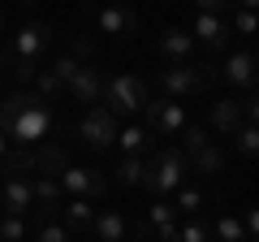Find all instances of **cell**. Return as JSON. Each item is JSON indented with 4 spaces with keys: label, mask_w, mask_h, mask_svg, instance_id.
<instances>
[{
    "label": "cell",
    "mask_w": 259,
    "mask_h": 242,
    "mask_svg": "<svg viewBox=\"0 0 259 242\" xmlns=\"http://www.w3.org/2000/svg\"><path fill=\"white\" fill-rule=\"evenodd\" d=\"M0 216H5V204H0Z\"/></svg>",
    "instance_id": "42"
},
{
    "label": "cell",
    "mask_w": 259,
    "mask_h": 242,
    "mask_svg": "<svg viewBox=\"0 0 259 242\" xmlns=\"http://www.w3.org/2000/svg\"><path fill=\"white\" fill-rule=\"evenodd\" d=\"M117 143H121V151H125V156H139V151L151 143V134L143 130V126H125V130H117Z\"/></svg>",
    "instance_id": "22"
},
{
    "label": "cell",
    "mask_w": 259,
    "mask_h": 242,
    "mask_svg": "<svg viewBox=\"0 0 259 242\" xmlns=\"http://www.w3.org/2000/svg\"><path fill=\"white\" fill-rule=\"evenodd\" d=\"M143 117H147V126H143L147 134H182L186 130V108L173 100H147Z\"/></svg>",
    "instance_id": "7"
},
{
    "label": "cell",
    "mask_w": 259,
    "mask_h": 242,
    "mask_svg": "<svg viewBox=\"0 0 259 242\" xmlns=\"http://www.w3.org/2000/svg\"><path fill=\"white\" fill-rule=\"evenodd\" d=\"M186 173H190V160L182 156V147H164L147 160L143 169V186L151 195H173L177 186H186Z\"/></svg>",
    "instance_id": "1"
},
{
    "label": "cell",
    "mask_w": 259,
    "mask_h": 242,
    "mask_svg": "<svg viewBox=\"0 0 259 242\" xmlns=\"http://www.w3.org/2000/svg\"><path fill=\"white\" fill-rule=\"evenodd\" d=\"M30 190H35V204H61V186H56L52 177H39V182H30Z\"/></svg>",
    "instance_id": "31"
},
{
    "label": "cell",
    "mask_w": 259,
    "mask_h": 242,
    "mask_svg": "<svg viewBox=\"0 0 259 242\" xmlns=\"http://www.w3.org/2000/svg\"><path fill=\"white\" fill-rule=\"evenodd\" d=\"M61 216H65V229H69V233H91L95 204H87V199H69V204L61 208Z\"/></svg>",
    "instance_id": "18"
},
{
    "label": "cell",
    "mask_w": 259,
    "mask_h": 242,
    "mask_svg": "<svg viewBox=\"0 0 259 242\" xmlns=\"http://www.w3.org/2000/svg\"><path fill=\"white\" fill-rule=\"evenodd\" d=\"M78 65H95V35H74V52H69Z\"/></svg>",
    "instance_id": "30"
},
{
    "label": "cell",
    "mask_w": 259,
    "mask_h": 242,
    "mask_svg": "<svg viewBox=\"0 0 259 242\" xmlns=\"http://www.w3.org/2000/svg\"><path fill=\"white\" fill-rule=\"evenodd\" d=\"M61 91H65V87H61V78H56L52 69H39V74H35V95H39L44 104H52Z\"/></svg>",
    "instance_id": "25"
},
{
    "label": "cell",
    "mask_w": 259,
    "mask_h": 242,
    "mask_svg": "<svg viewBox=\"0 0 259 242\" xmlns=\"http://www.w3.org/2000/svg\"><path fill=\"white\" fill-rule=\"evenodd\" d=\"M221 78H225L229 87L255 91V52H250V48H242V52H229V61H225Z\"/></svg>",
    "instance_id": "13"
},
{
    "label": "cell",
    "mask_w": 259,
    "mask_h": 242,
    "mask_svg": "<svg viewBox=\"0 0 259 242\" xmlns=\"http://www.w3.org/2000/svg\"><path fill=\"white\" fill-rule=\"evenodd\" d=\"M0 100H5V87H0Z\"/></svg>",
    "instance_id": "41"
},
{
    "label": "cell",
    "mask_w": 259,
    "mask_h": 242,
    "mask_svg": "<svg viewBox=\"0 0 259 242\" xmlns=\"http://www.w3.org/2000/svg\"><path fill=\"white\" fill-rule=\"evenodd\" d=\"M52 126H56V112L35 95V100H30L18 117L5 126V139H13L18 147H30V143H44L48 134H52Z\"/></svg>",
    "instance_id": "3"
},
{
    "label": "cell",
    "mask_w": 259,
    "mask_h": 242,
    "mask_svg": "<svg viewBox=\"0 0 259 242\" xmlns=\"http://www.w3.org/2000/svg\"><path fill=\"white\" fill-rule=\"evenodd\" d=\"M233 139H238V151H242V156L255 160V151H259V130H255V126H242Z\"/></svg>",
    "instance_id": "32"
},
{
    "label": "cell",
    "mask_w": 259,
    "mask_h": 242,
    "mask_svg": "<svg viewBox=\"0 0 259 242\" xmlns=\"http://www.w3.org/2000/svg\"><path fill=\"white\" fill-rule=\"evenodd\" d=\"M207 143H212V134H207L203 126H186V130H182V156L190 160L194 151H203Z\"/></svg>",
    "instance_id": "24"
},
{
    "label": "cell",
    "mask_w": 259,
    "mask_h": 242,
    "mask_svg": "<svg viewBox=\"0 0 259 242\" xmlns=\"http://www.w3.org/2000/svg\"><path fill=\"white\" fill-rule=\"evenodd\" d=\"M65 169H69V147H65L61 139H44L39 143V151H35V173H44V177H61Z\"/></svg>",
    "instance_id": "12"
},
{
    "label": "cell",
    "mask_w": 259,
    "mask_h": 242,
    "mask_svg": "<svg viewBox=\"0 0 259 242\" xmlns=\"http://www.w3.org/2000/svg\"><path fill=\"white\" fill-rule=\"evenodd\" d=\"M30 225L18 221V216H0V242H26Z\"/></svg>",
    "instance_id": "26"
},
{
    "label": "cell",
    "mask_w": 259,
    "mask_h": 242,
    "mask_svg": "<svg viewBox=\"0 0 259 242\" xmlns=\"http://www.w3.org/2000/svg\"><path fill=\"white\" fill-rule=\"evenodd\" d=\"M35 173V147H9L0 156V177H26Z\"/></svg>",
    "instance_id": "19"
},
{
    "label": "cell",
    "mask_w": 259,
    "mask_h": 242,
    "mask_svg": "<svg viewBox=\"0 0 259 242\" xmlns=\"http://www.w3.org/2000/svg\"><path fill=\"white\" fill-rule=\"evenodd\" d=\"M125 242H156V229L147 221H130L125 225Z\"/></svg>",
    "instance_id": "36"
},
{
    "label": "cell",
    "mask_w": 259,
    "mask_h": 242,
    "mask_svg": "<svg viewBox=\"0 0 259 242\" xmlns=\"http://www.w3.org/2000/svg\"><path fill=\"white\" fill-rule=\"evenodd\" d=\"M65 91L74 95L78 104H91V108H95V100H104V74L95 65H78L74 78L65 83Z\"/></svg>",
    "instance_id": "9"
},
{
    "label": "cell",
    "mask_w": 259,
    "mask_h": 242,
    "mask_svg": "<svg viewBox=\"0 0 259 242\" xmlns=\"http://www.w3.org/2000/svg\"><path fill=\"white\" fill-rule=\"evenodd\" d=\"M229 30H238V35H255V5L233 9V13H229Z\"/></svg>",
    "instance_id": "27"
},
{
    "label": "cell",
    "mask_w": 259,
    "mask_h": 242,
    "mask_svg": "<svg viewBox=\"0 0 259 242\" xmlns=\"http://www.w3.org/2000/svg\"><path fill=\"white\" fill-rule=\"evenodd\" d=\"M52 44V26L48 22H22V30L13 35L9 52L18 56V61H39V52Z\"/></svg>",
    "instance_id": "8"
},
{
    "label": "cell",
    "mask_w": 259,
    "mask_h": 242,
    "mask_svg": "<svg viewBox=\"0 0 259 242\" xmlns=\"http://www.w3.org/2000/svg\"><path fill=\"white\" fill-rule=\"evenodd\" d=\"M0 204H5V216L26 221V212L35 208V190H30V182H26V177H5V195H0Z\"/></svg>",
    "instance_id": "11"
},
{
    "label": "cell",
    "mask_w": 259,
    "mask_h": 242,
    "mask_svg": "<svg viewBox=\"0 0 259 242\" xmlns=\"http://www.w3.org/2000/svg\"><path fill=\"white\" fill-rule=\"evenodd\" d=\"M229 18H216V13H194V26H190V39H203L207 48H225L229 44Z\"/></svg>",
    "instance_id": "14"
},
{
    "label": "cell",
    "mask_w": 259,
    "mask_h": 242,
    "mask_svg": "<svg viewBox=\"0 0 259 242\" xmlns=\"http://www.w3.org/2000/svg\"><path fill=\"white\" fill-rule=\"evenodd\" d=\"M56 186L61 190H69L74 199H104L108 195V173H100V169H78V165H69L61 177H56Z\"/></svg>",
    "instance_id": "6"
},
{
    "label": "cell",
    "mask_w": 259,
    "mask_h": 242,
    "mask_svg": "<svg viewBox=\"0 0 259 242\" xmlns=\"http://www.w3.org/2000/svg\"><path fill=\"white\" fill-rule=\"evenodd\" d=\"M95 26H100V35L134 39V30H139V18H134L125 5H108V9H95Z\"/></svg>",
    "instance_id": "10"
},
{
    "label": "cell",
    "mask_w": 259,
    "mask_h": 242,
    "mask_svg": "<svg viewBox=\"0 0 259 242\" xmlns=\"http://www.w3.org/2000/svg\"><path fill=\"white\" fill-rule=\"evenodd\" d=\"M216 83H221V69H216L212 61H199V65L186 61V65L160 69V87L173 95V104L186 100V95H194V91H207V87H216Z\"/></svg>",
    "instance_id": "2"
},
{
    "label": "cell",
    "mask_w": 259,
    "mask_h": 242,
    "mask_svg": "<svg viewBox=\"0 0 259 242\" xmlns=\"http://www.w3.org/2000/svg\"><path fill=\"white\" fill-rule=\"evenodd\" d=\"M74 69H78V61H74V56H69V52H65V56H56V65H52V74L61 78V87H65V83H69V78H74Z\"/></svg>",
    "instance_id": "38"
},
{
    "label": "cell",
    "mask_w": 259,
    "mask_h": 242,
    "mask_svg": "<svg viewBox=\"0 0 259 242\" xmlns=\"http://www.w3.org/2000/svg\"><path fill=\"white\" fill-rule=\"evenodd\" d=\"M0 30H5V13H0Z\"/></svg>",
    "instance_id": "40"
},
{
    "label": "cell",
    "mask_w": 259,
    "mask_h": 242,
    "mask_svg": "<svg viewBox=\"0 0 259 242\" xmlns=\"http://www.w3.org/2000/svg\"><path fill=\"white\" fill-rule=\"evenodd\" d=\"M35 242H74V233H69L61 221H56V225H44V229H35Z\"/></svg>",
    "instance_id": "33"
},
{
    "label": "cell",
    "mask_w": 259,
    "mask_h": 242,
    "mask_svg": "<svg viewBox=\"0 0 259 242\" xmlns=\"http://www.w3.org/2000/svg\"><path fill=\"white\" fill-rule=\"evenodd\" d=\"M5 151H9V139H5V134H0V156H5Z\"/></svg>",
    "instance_id": "39"
},
{
    "label": "cell",
    "mask_w": 259,
    "mask_h": 242,
    "mask_svg": "<svg viewBox=\"0 0 259 242\" xmlns=\"http://www.w3.org/2000/svg\"><path fill=\"white\" fill-rule=\"evenodd\" d=\"M147 225H151V229H168V225H173V204L156 199V204L147 208Z\"/></svg>",
    "instance_id": "29"
},
{
    "label": "cell",
    "mask_w": 259,
    "mask_h": 242,
    "mask_svg": "<svg viewBox=\"0 0 259 242\" xmlns=\"http://www.w3.org/2000/svg\"><path fill=\"white\" fill-rule=\"evenodd\" d=\"M190 52H194V39H190V30H186V26H168L164 35H160V56H164V61L186 65Z\"/></svg>",
    "instance_id": "16"
},
{
    "label": "cell",
    "mask_w": 259,
    "mask_h": 242,
    "mask_svg": "<svg viewBox=\"0 0 259 242\" xmlns=\"http://www.w3.org/2000/svg\"><path fill=\"white\" fill-rule=\"evenodd\" d=\"M117 117H112L108 108H100V104H95V108H87V117L78 121V139L87 143V147H95V151H108L112 143H117Z\"/></svg>",
    "instance_id": "5"
},
{
    "label": "cell",
    "mask_w": 259,
    "mask_h": 242,
    "mask_svg": "<svg viewBox=\"0 0 259 242\" xmlns=\"http://www.w3.org/2000/svg\"><path fill=\"white\" fill-rule=\"evenodd\" d=\"M13 78H18L22 87H30L35 83V74H39V61H18V56H13V69H9Z\"/></svg>",
    "instance_id": "35"
},
{
    "label": "cell",
    "mask_w": 259,
    "mask_h": 242,
    "mask_svg": "<svg viewBox=\"0 0 259 242\" xmlns=\"http://www.w3.org/2000/svg\"><path fill=\"white\" fill-rule=\"evenodd\" d=\"M56 216H61V204H35V221H26V225L44 229V225H56Z\"/></svg>",
    "instance_id": "34"
},
{
    "label": "cell",
    "mask_w": 259,
    "mask_h": 242,
    "mask_svg": "<svg viewBox=\"0 0 259 242\" xmlns=\"http://www.w3.org/2000/svg\"><path fill=\"white\" fill-rule=\"evenodd\" d=\"M177 242H207L203 221H190V225H182V229H177Z\"/></svg>",
    "instance_id": "37"
},
{
    "label": "cell",
    "mask_w": 259,
    "mask_h": 242,
    "mask_svg": "<svg viewBox=\"0 0 259 242\" xmlns=\"http://www.w3.org/2000/svg\"><path fill=\"white\" fill-rule=\"evenodd\" d=\"M216 238L221 242H250L246 229H242V221H233V216H221L216 221Z\"/></svg>",
    "instance_id": "28"
},
{
    "label": "cell",
    "mask_w": 259,
    "mask_h": 242,
    "mask_svg": "<svg viewBox=\"0 0 259 242\" xmlns=\"http://www.w3.org/2000/svg\"><path fill=\"white\" fill-rule=\"evenodd\" d=\"M203 204H207V195L199 186H177V204H173V212H190V216H199L203 212Z\"/></svg>",
    "instance_id": "23"
},
{
    "label": "cell",
    "mask_w": 259,
    "mask_h": 242,
    "mask_svg": "<svg viewBox=\"0 0 259 242\" xmlns=\"http://www.w3.org/2000/svg\"><path fill=\"white\" fill-rule=\"evenodd\" d=\"M143 169H147V160H143V156H121V165L112 169V177H108V186H121V190L143 186Z\"/></svg>",
    "instance_id": "20"
},
{
    "label": "cell",
    "mask_w": 259,
    "mask_h": 242,
    "mask_svg": "<svg viewBox=\"0 0 259 242\" xmlns=\"http://www.w3.org/2000/svg\"><path fill=\"white\" fill-rule=\"evenodd\" d=\"M225 160H229L225 147L212 139L203 151H194V156H190V173H225Z\"/></svg>",
    "instance_id": "21"
},
{
    "label": "cell",
    "mask_w": 259,
    "mask_h": 242,
    "mask_svg": "<svg viewBox=\"0 0 259 242\" xmlns=\"http://www.w3.org/2000/svg\"><path fill=\"white\" fill-rule=\"evenodd\" d=\"M147 83L134 74H112L108 83H104V108L112 112V117H130V112H143V104H147Z\"/></svg>",
    "instance_id": "4"
},
{
    "label": "cell",
    "mask_w": 259,
    "mask_h": 242,
    "mask_svg": "<svg viewBox=\"0 0 259 242\" xmlns=\"http://www.w3.org/2000/svg\"><path fill=\"white\" fill-rule=\"evenodd\" d=\"M125 212L121 208H104V212H95V225H91V233H95V242H125Z\"/></svg>",
    "instance_id": "17"
},
{
    "label": "cell",
    "mask_w": 259,
    "mask_h": 242,
    "mask_svg": "<svg viewBox=\"0 0 259 242\" xmlns=\"http://www.w3.org/2000/svg\"><path fill=\"white\" fill-rule=\"evenodd\" d=\"M207 121H212V130H216V134L233 139V134L246 126V117H242V100H216L212 112H207Z\"/></svg>",
    "instance_id": "15"
}]
</instances>
